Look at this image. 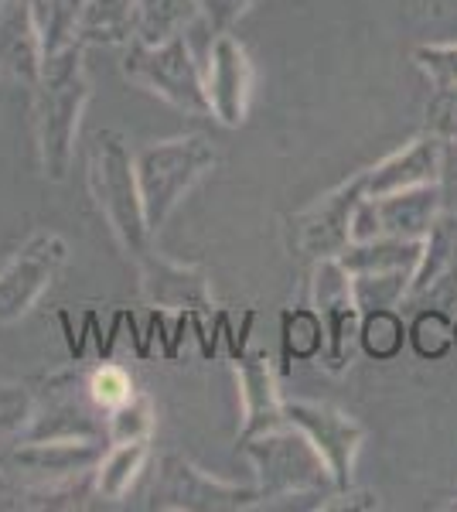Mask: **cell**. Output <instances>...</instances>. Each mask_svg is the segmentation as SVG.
<instances>
[{
  "label": "cell",
  "mask_w": 457,
  "mask_h": 512,
  "mask_svg": "<svg viewBox=\"0 0 457 512\" xmlns=\"http://www.w3.org/2000/svg\"><path fill=\"white\" fill-rule=\"evenodd\" d=\"M38 410V396L21 383H0V444H14L28 434Z\"/></svg>",
  "instance_id": "83f0119b"
},
{
  "label": "cell",
  "mask_w": 457,
  "mask_h": 512,
  "mask_svg": "<svg viewBox=\"0 0 457 512\" xmlns=\"http://www.w3.org/2000/svg\"><path fill=\"white\" fill-rule=\"evenodd\" d=\"M151 431H154V403L147 393H134L127 403H120L106 417V441L110 444L151 441Z\"/></svg>",
  "instance_id": "4316f807"
},
{
  "label": "cell",
  "mask_w": 457,
  "mask_h": 512,
  "mask_svg": "<svg viewBox=\"0 0 457 512\" xmlns=\"http://www.w3.org/2000/svg\"><path fill=\"white\" fill-rule=\"evenodd\" d=\"M45 65V45L28 0H0V76L35 89Z\"/></svg>",
  "instance_id": "9a60e30c"
},
{
  "label": "cell",
  "mask_w": 457,
  "mask_h": 512,
  "mask_svg": "<svg viewBox=\"0 0 457 512\" xmlns=\"http://www.w3.org/2000/svg\"><path fill=\"white\" fill-rule=\"evenodd\" d=\"M89 192H93L99 212L110 222L113 236L130 256L151 250V229L144 216V198H140L134 154L127 140L113 130H99L93 137V154H89Z\"/></svg>",
  "instance_id": "3957f363"
},
{
  "label": "cell",
  "mask_w": 457,
  "mask_h": 512,
  "mask_svg": "<svg viewBox=\"0 0 457 512\" xmlns=\"http://www.w3.org/2000/svg\"><path fill=\"white\" fill-rule=\"evenodd\" d=\"M440 202H444V212L457 216V140H444V158H440Z\"/></svg>",
  "instance_id": "d6a6232c"
},
{
  "label": "cell",
  "mask_w": 457,
  "mask_h": 512,
  "mask_svg": "<svg viewBox=\"0 0 457 512\" xmlns=\"http://www.w3.org/2000/svg\"><path fill=\"white\" fill-rule=\"evenodd\" d=\"M427 130L440 140H457V86L437 89L427 103Z\"/></svg>",
  "instance_id": "4dcf8cb0"
},
{
  "label": "cell",
  "mask_w": 457,
  "mask_h": 512,
  "mask_svg": "<svg viewBox=\"0 0 457 512\" xmlns=\"http://www.w3.org/2000/svg\"><path fill=\"white\" fill-rule=\"evenodd\" d=\"M287 424L301 427L311 437V444L328 461L331 475H335L338 492L352 489L355 461H359L365 427L355 417L342 414V410L328 407V403H307V400H284Z\"/></svg>",
  "instance_id": "7c38bea8"
},
{
  "label": "cell",
  "mask_w": 457,
  "mask_h": 512,
  "mask_svg": "<svg viewBox=\"0 0 457 512\" xmlns=\"http://www.w3.org/2000/svg\"><path fill=\"white\" fill-rule=\"evenodd\" d=\"M365 198L362 171L355 178L342 181L338 188H331L328 195H321L318 202H311L307 209L294 212L287 219V246L301 260H328V256H342L352 243V212Z\"/></svg>",
  "instance_id": "ba28073f"
},
{
  "label": "cell",
  "mask_w": 457,
  "mask_h": 512,
  "mask_svg": "<svg viewBox=\"0 0 457 512\" xmlns=\"http://www.w3.org/2000/svg\"><path fill=\"white\" fill-rule=\"evenodd\" d=\"M454 345H457V321H454Z\"/></svg>",
  "instance_id": "836d02e7"
},
{
  "label": "cell",
  "mask_w": 457,
  "mask_h": 512,
  "mask_svg": "<svg viewBox=\"0 0 457 512\" xmlns=\"http://www.w3.org/2000/svg\"><path fill=\"white\" fill-rule=\"evenodd\" d=\"M328 345V332H324V321L314 308H287L280 315V355H284V373L290 362H314L324 355Z\"/></svg>",
  "instance_id": "7402d4cb"
},
{
  "label": "cell",
  "mask_w": 457,
  "mask_h": 512,
  "mask_svg": "<svg viewBox=\"0 0 457 512\" xmlns=\"http://www.w3.org/2000/svg\"><path fill=\"white\" fill-rule=\"evenodd\" d=\"M205 89H209L212 117L226 127L246 123L249 96H253V62L243 41L226 35H215L209 48V65H205Z\"/></svg>",
  "instance_id": "4fadbf2b"
},
{
  "label": "cell",
  "mask_w": 457,
  "mask_h": 512,
  "mask_svg": "<svg viewBox=\"0 0 457 512\" xmlns=\"http://www.w3.org/2000/svg\"><path fill=\"white\" fill-rule=\"evenodd\" d=\"M35 396V420L21 441H103L106 427L99 420L103 410L89 396V376L62 369L48 376Z\"/></svg>",
  "instance_id": "52a82bcc"
},
{
  "label": "cell",
  "mask_w": 457,
  "mask_h": 512,
  "mask_svg": "<svg viewBox=\"0 0 457 512\" xmlns=\"http://www.w3.org/2000/svg\"><path fill=\"white\" fill-rule=\"evenodd\" d=\"M263 495L256 485H232L212 478L185 454H164L157 468V482L151 489V509L168 512H236L256 509Z\"/></svg>",
  "instance_id": "8992f818"
},
{
  "label": "cell",
  "mask_w": 457,
  "mask_h": 512,
  "mask_svg": "<svg viewBox=\"0 0 457 512\" xmlns=\"http://www.w3.org/2000/svg\"><path fill=\"white\" fill-rule=\"evenodd\" d=\"M137 0H86L76 24L79 45H120L134 41Z\"/></svg>",
  "instance_id": "d6986e66"
},
{
  "label": "cell",
  "mask_w": 457,
  "mask_h": 512,
  "mask_svg": "<svg viewBox=\"0 0 457 512\" xmlns=\"http://www.w3.org/2000/svg\"><path fill=\"white\" fill-rule=\"evenodd\" d=\"M0 267H4V263H0Z\"/></svg>",
  "instance_id": "d590c367"
},
{
  "label": "cell",
  "mask_w": 457,
  "mask_h": 512,
  "mask_svg": "<svg viewBox=\"0 0 457 512\" xmlns=\"http://www.w3.org/2000/svg\"><path fill=\"white\" fill-rule=\"evenodd\" d=\"M410 345L423 362H440L454 349V321L451 311L420 308L410 321Z\"/></svg>",
  "instance_id": "484cf974"
},
{
  "label": "cell",
  "mask_w": 457,
  "mask_h": 512,
  "mask_svg": "<svg viewBox=\"0 0 457 512\" xmlns=\"http://www.w3.org/2000/svg\"><path fill=\"white\" fill-rule=\"evenodd\" d=\"M82 59H86V45L72 41L69 48L48 55L35 86V130L41 171L52 181H62L69 175L72 154H76L79 120L89 106V96H93Z\"/></svg>",
  "instance_id": "6da1fadb"
},
{
  "label": "cell",
  "mask_w": 457,
  "mask_h": 512,
  "mask_svg": "<svg viewBox=\"0 0 457 512\" xmlns=\"http://www.w3.org/2000/svg\"><path fill=\"white\" fill-rule=\"evenodd\" d=\"M454 499H457V492H454Z\"/></svg>",
  "instance_id": "e575fe53"
},
{
  "label": "cell",
  "mask_w": 457,
  "mask_h": 512,
  "mask_svg": "<svg viewBox=\"0 0 457 512\" xmlns=\"http://www.w3.org/2000/svg\"><path fill=\"white\" fill-rule=\"evenodd\" d=\"M123 76L137 82L140 89L161 96L174 110L209 117V89H205V69L195 62V52L185 35L147 45V41H130L127 59H123Z\"/></svg>",
  "instance_id": "5b68a950"
},
{
  "label": "cell",
  "mask_w": 457,
  "mask_h": 512,
  "mask_svg": "<svg viewBox=\"0 0 457 512\" xmlns=\"http://www.w3.org/2000/svg\"><path fill=\"white\" fill-rule=\"evenodd\" d=\"M253 4L256 0H198V7H202V21H205V28L212 31V38L232 31V24L243 18Z\"/></svg>",
  "instance_id": "1f68e13d"
},
{
  "label": "cell",
  "mask_w": 457,
  "mask_h": 512,
  "mask_svg": "<svg viewBox=\"0 0 457 512\" xmlns=\"http://www.w3.org/2000/svg\"><path fill=\"white\" fill-rule=\"evenodd\" d=\"M440 158H444V140L427 130L423 137L410 140L403 151H393L369 171H362L365 198H386L403 188L430 185L440 175Z\"/></svg>",
  "instance_id": "e0dca14e"
},
{
  "label": "cell",
  "mask_w": 457,
  "mask_h": 512,
  "mask_svg": "<svg viewBox=\"0 0 457 512\" xmlns=\"http://www.w3.org/2000/svg\"><path fill=\"white\" fill-rule=\"evenodd\" d=\"M311 301H314V311H318L324 321V332H328V345H324L321 362L331 373H342L348 362H352L355 345H359L362 311L352 294V274L342 267L338 256H328V260L314 263Z\"/></svg>",
  "instance_id": "30bf717a"
},
{
  "label": "cell",
  "mask_w": 457,
  "mask_h": 512,
  "mask_svg": "<svg viewBox=\"0 0 457 512\" xmlns=\"http://www.w3.org/2000/svg\"><path fill=\"white\" fill-rule=\"evenodd\" d=\"M82 7H86V0H35L31 4L41 31V45H45V59L76 41V24Z\"/></svg>",
  "instance_id": "d4e9b609"
},
{
  "label": "cell",
  "mask_w": 457,
  "mask_h": 512,
  "mask_svg": "<svg viewBox=\"0 0 457 512\" xmlns=\"http://www.w3.org/2000/svg\"><path fill=\"white\" fill-rule=\"evenodd\" d=\"M147 458H151V444L147 441L110 444V451H106L103 461L96 465V499H103V502L127 499L130 485L144 472Z\"/></svg>",
  "instance_id": "44dd1931"
},
{
  "label": "cell",
  "mask_w": 457,
  "mask_h": 512,
  "mask_svg": "<svg viewBox=\"0 0 457 512\" xmlns=\"http://www.w3.org/2000/svg\"><path fill=\"white\" fill-rule=\"evenodd\" d=\"M369 202L379 219V236L396 239H427L434 222L440 219V212H444L437 181L403 188V192H393L386 198H369Z\"/></svg>",
  "instance_id": "ac0fdd59"
},
{
  "label": "cell",
  "mask_w": 457,
  "mask_h": 512,
  "mask_svg": "<svg viewBox=\"0 0 457 512\" xmlns=\"http://www.w3.org/2000/svg\"><path fill=\"white\" fill-rule=\"evenodd\" d=\"M103 461L99 441H14L0 451V472L24 489L69 482L82 472H93Z\"/></svg>",
  "instance_id": "8fae6325"
},
{
  "label": "cell",
  "mask_w": 457,
  "mask_h": 512,
  "mask_svg": "<svg viewBox=\"0 0 457 512\" xmlns=\"http://www.w3.org/2000/svg\"><path fill=\"white\" fill-rule=\"evenodd\" d=\"M413 274L410 267L396 270H365V274H352V294L359 311H376V308H400L410 294Z\"/></svg>",
  "instance_id": "cb8c5ba5"
},
{
  "label": "cell",
  "mask_w": 457,
  "mask_h": 512,
  "mask_svg": "<svg viewBox=\"0 0 457 512\" xmlns=\"http://www.w3.org/2000/svg\"><path fill=\"white\" fill-rule=\"evenodd\" d=\"M202 18L198 0H137V41L147 45H161L171 41Z\"/></svg>",
  "instance_id": "ffe728a7"
},
{
  "label": "cell",
  "mask_w": 457,
  "mask_h": 512,
  "mask_svg": "<svg viewBox=\"0 0 457 512\" xmlns=\"http://www.w3.org/2000/svg\"><path fill=\"white\" fill-rule=\"evenodd\" d=\"M134 168L140 198H144L147 229L161 233V226L174 216L181 198L215 168V151L205 144V137L154 140L134 154Z\"/></svg>",
  "instance_id": "277c9868"
},
{
  "label": "cell",
  "mask_w": 457,
  "mask_h": 512,
  "mask_svg": "<svg viewBox=\"0 0 457 512\" xmlns=\"http://www.w3.org/2000/svg\"><path fill=\"white\" fill-rule=\"evenodd\" d=\"M137 267H140V287H144L147 304H154L161 311H181V315L212 311V291L205 270L164 260L154 250L140 253Z\"/></svg>",
  "instance_id": "5bb4252c"
},
{
  "label": "cell",
  "mask_w": 457,
  "mask_h": 512,
  "mask_svg": "<svg viewBox=\"0 0 457 512\" xmlns=\"http://www.w3.org/2000/svg\"><path fill=\"white\" fill-rule=\"evenodd\" d=\"M239 448L253 461L256 489H260V506H273L290 495H331L338 492L335 475H331L328 461L311 444L301 427L284 424L277 431L256 434L243 441Z\"/></svg>",
  "instance_id": "7a4b0ae2"
},
{
  "label": "cell",
  "mask_w": 457,
  "mask_h": 512,
  "mask_svg": "<svg viewBox=\"0 0 457 512\" xmlns=\"http://www.w3.org/2000/svg\"><path fill=\"white\" fill-rule=\"evenodd\" d=\"M413 59L437 89L457 86V45H420Z\"/></svg>",
  "instance_id": "f546056e"
},
{
  "label": "cell",
  "mask_w": 457,
  "mask_h": 512,
  "mask_svg": "<svg viewBox=\"0 0 457 512\" xmlns=\"http://www.w3.org/2000/svg\"><path fill=\"white\" fill-rule=\"evenodd\" d=\"M134 393H137L134 379H130V373L123 366H116V362H103V366L89 373V396H93L103 414H110L120 403H127Z\"/></svg>",
  "instance_id": "f1b7e54d"
},
{
  "label": "cell",
  "mask_w": 457,
  "mask_h": 512,
  "mask_svg": "<svg viewBox=\"0 0 457 512\" xmlns=\"http://www.w3.org/2000/svg\"><path fill=\"white\" fill-rule=\"evenodd\" d=\"M69 260V246L58 233H35L14 253L11 263L0 267V328L14 325L38 304V297L52 287L58 270Z\"/></svg>",
  "instance_id": "9c48e42d"
},
{
  "label": "cell",
  "mask_w": 457,
  "mask_h": 512,
  "mask_svg": "<svg viewBox=\"0 0 457 512\" xmlns=\"http://www.w3.org/2000/svg\"><path fill=\"white\" fill-rule=\"evenodd\" d=\"M236 376H239V396H243V434H239V444L256 434L284 427L287 424L284 396H280L277 369L267 359V352L236 355Z\"/></svg>",
  "instance_id": "2e32d148"
},
{
  "label": "cell",
  "mask_w": 457,
  "mask_h": 512,
  "mask_svg": "<svg viewBox=\"0 0 457 512\" xmlns=\"http://www.w3.org/2000/svg\"><path fill=\"white\" fill-rule=\"evenodd\" d=\"M410 342V325L396 308H376L362 311L359 321V349L369 355L372 362H393Z\"/></svg>",
  "instance_id": "603a6c76"
}]
</instances>
